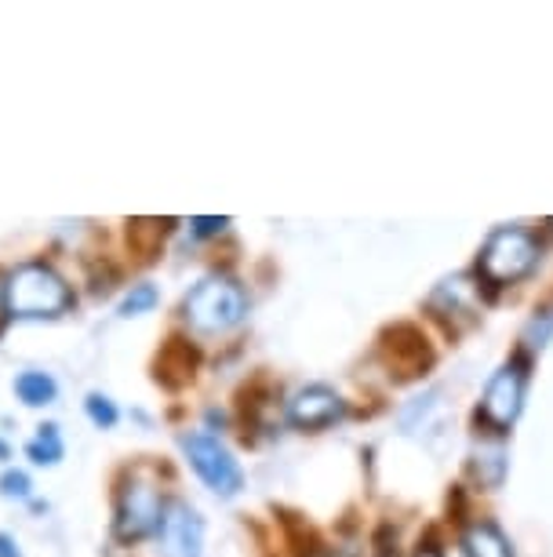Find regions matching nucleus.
<instances>
[{
    "mask_svg": "<svg viewBox=\"0 0 553 557\" xmlns=\"http://www.w3.org/2000/svg\"><path fill=\"white\" fill-rule=\"evenodd\" d=\"M244 313H248V299L241 285H237L234 277H223V273H212V277L197 281L193 292L183 302L186 324L204 335L237 329V324L244 321Z\"/></svg>",
    "mask_w": 553,
    "mask_h": 557,
    "instance_id": "f257e3e1",
    "label": "nucleus"
},
{
    "mask_svg": "<svg viewBox=\"0 0 553 557\" xmlns=\"http://www.w3.org/2000/svg\"><path fill=\"white\" fill-rule=\"evenodd\" d=\"M4 302L15 318H59L70 307V288L45 262H26L4 281Z\"/></svg>",
    "mask_w": 553,
    "mask_h": 557,
    "instance_id": "f03ea898",
    "label": "nucleus"
},
{
    "mask_svg": "<svg viewBox=\"0 0 553 557\" xmlns=\"http://www.w3.org/2000/svg\"><path fill=\"white\" fill-rule=\"evenodd\" d=\"M539 262V245L528 230L520 226H503L485 240L481 259H477V273H481L485 285L506 288L517 285L520 277H528Z\"/></svg>",
    "mask_w": 553,
    "mask_h": 557,
    "instance_id": "7ed1b4c3",
    "label": "nucleus"
},
{
    "mask_svg": "<svg viewBox=\"0 0 553 557\" xmlns=\"http://www.w3.org/2000/svg\"><path fill=\"white\" fill-rule=\"evenodd\" d=\"M183 451H186V459H190V467L197 470V478H201L215 496H237V492H241V485H244L241 462L234 459V451H229L218 437L186 434Z\"/></svg>",
    "mask_w": 553,
    "mask_h": 557,
    "instance_id": "20e7f679",
    "label": "nucleus"
},
{
    "mask_svg": "<svg viewBox=\"0 0 553 557\" xmlns=\"http://www.w3.org/2000/svg\"><path fill=\"white\" fill-rule=\"evenodd\" d=\"M161 518H164V499H161V492H156V485L146 478H131L121 492L113 532H117V540L124 543H139L146 535L156 532Z\"/></svg>",
    "mask_w": 553,
    "mask_h": 557,
    "instance_id": "39448f33",
    "label": "nucleus"
},
{
    "mask_svg": "<svg viewBox=\"0 0 553 557\" xmlns=\"http://www.w3.org/2000/svg\"><path fill=\"white\" fill-rule=\"evenodd\" d=\"M525 386H528V364H525V357H514V361H506L492 380H488V391L481 397L485 423L495 430L514 426V419L520 416V408H525Z\"/></svg>",
    "mask_w": 553,
    "mask_h": 557,
    "instance_id": "423d86ee",
    "label": "nucleus"
},
{
    "mask_svg": "<svg viewBox=\"0 0 553 557\" xmlns=\"http://www.w3.org/2000/svg\"><path fill=\"white\" fill-rule=\"evenodd\" d=\"M156 543H161L164 557H201L204 546L201 513L183 499L164 503V518L156 524Z\"/></svg>",
    "mask_w": 553,
    "mask_h": 557,
    "instance_id": "0eeeda50",
    "label": "nucleus"
},
{
    "mask_svg": "<svg viewBox=\"0 0 553 557\" xmlns=\"http://www.w3.org/2000/svg\"><path fill=\"white\" fill-rule=\"evenodd\" d=\"M347 416V401L328 386H306L288 401V423L299 430H325Z\"/></svg>",
    "mask_w": 553,
    "mask_h": 557,
    "instance_id": "6e6552de",
    "label": "nucleus"
},
{
    "mask_svg": "<svg viewBox=\"0 0 553 557\" xmlns=\"http://www.w3.org/2000/svg\"><path fill=\"white\" fill-rule=\"evenodd\" d=\"M382 350L390 357L393 368H401V375H419L423 368H430L433 361L430 343H426V335L415 329V324H398V329L386 332Z\"/></svg>",
    "mask_w": 553,
    "mask_h": 557,
    "instance_id": "1a4fd4ad",
    "label": "nucleus"
},
{
    "mask_svg": "<svg viewBox=\"0 0 553 557\" xmlns=\"http://www.w3.org/2000/svg\"><path fill=\"white\" fill-rule=\"evenodd\" d=\"M197 364H201V354H197L190 343L168 339V346H164L161 357H156V380L164 386H172V391H179L183 383L193 380Z\"/></svg>",
    "mask_w": 553,
    "mask_h": 557,
    "instance_id": "9d476101",
    "label": "nucleus"
},
{
    "mask_svg": "<svg viewBox=\"0 0 553 557\" xmlns=\"http://www.w3.org/2000/svg\"><path fill=\"white\" fill-rule=\"evenodd\" d=\"M430 307H433L437 313H441V318H444L448 324H452V321H458V318H466V321H474V318H477L474 288H469L463 277H455V281H444V285L433 292Z\"/></svg>",
    "mask_w": 553,
    "mask_h": 557,
    "instance_id": "9b49d317",
    "label": "nucleus"
},
{
    "mask_svg": "<svg viewBox=\"0 0 553 557\" xmlns=\"http://www.w3.org/2000/svg\"><path fill=\"white\" fill-rule=\"evenodd\" d=\"M463 557H514V546L492 521H477L463 532Z\"/></svg>",
    "mask_w": 553,
    "mask_h": 557,
    "instance_id": "f8f14e48",
    "label": "nucleus"
},
{
    "mask_svg": "<svg viewBox=\"0 0 553 557\" xmlns=\"http://www.w3.org/2000/svg\"><path fill=\"white\" fill-rule=\"evenodd\" d=\"M474 474L485 488H499L506 478V448L499 441H488L474 451Z\"/></svg>",
    "mask_w": 553,
    "mask_h": 557,
    "instance_id": "ddd939ff",
    "label": "nucleus"
},
{
    "mask_svg": "<svg viewBox=\"0 0 553 557\" xmlns=\"http://www.w3.org/2000/svg\"><path fill=\"white\" fill-rule=\"evenodd\" d=\"M15 394H18V401H23V405L40 408V405L55 401L59 386H55V380H51L48 372H23L15 380Z\"/></svg>",
    "mask_w": 553,
    "mask_h": 557,
    "instance_id": "4468645a",
    "label": "nucleus"
},
{
    "mask_svg": "<svg viewBox=\"0 0 553 557\" xmlns=\"http://www.w3.org/2000/svg\"><path fill=\"white\" fill-rule=\"evenodd\" d=\"M62 451H66V445H62V434L55 423H45L37 430V437L26 445V456L40 462V467H55V462L62 459Z\"/></svg>",
    "mask_w": 553,
    "mask_h": 557,
    "instance_id": "2eb2a0df",
    "label": "nucleus"
},
{
    "mask_svg": "<svg viewBox=\"0 0 553 557\" xmlns=\"http://www.w3.org/2000/svg\"><path fill=\"white\" fill-rule=\"evenodd\" d=\"M164 226L168 223H156V219H135L128 223V240L135 251H142V256H150L156 248V240H164Z\"/></svg>",
    "mask_w": 553,
    "mask_h": 557,
    "instance_id": "dca6fc26",
    "label": "nucleus"
},
{
    "mask_svg": "<svg viewBox=\"0 0 553 557\" xmlns=\"http://www.w3.org/2000/svg\"><path fill=\"white\" fill-rule=\"evenodd\" d=\"M156 299H161V292H156L150 281H142V285H131L128 296L121 299V318H139V313H150L156 307Z\"/></svg>",
    "mask_w": 553,
    "mask_h": 557,
    "instance_id": "f3484780",
    "label": "nucleus"
},
{
    "mask_svg": "<svg viewBox=\"0 0 553 557\" xmlns=\"http://www.w3.org/2000/svg\"><path fill=\"white\" fill-rule=\"evenodd\" d=\"M85 408H88V419H91V423L102 426V430H110L113 423H117V405H113L110 397L91 394L88 401H85Z\"/></svg>",
    "mask_w": 553,
    "mask_h": 557,
    "instance_id": "a211bd4d",
    "label": "nucleus"
},
{
    "mask_svg": "<svg viewBox=\"0 0 553 557\" xmlns=\"http://www.w3.org/2000/svg\"><path fill=\"white\" fill-rule=\"evenodd\" d=\"M0 492H4L8 499H26L29 496V478L23 474V470H8L4 478H0Z\"/></svg>",
    "mask_w": 553,
    "mask_h": 557,
    "instance_id": "6ab92c4d",
    "label": "nucleus"
},
{
    "mask_svg": "<svg viewBox=\"0 0 553 557\" xmlns=\"http://www.w3.org/2000/svg\"><path fill=\"white\" fill-rule=\"evenodd\" d=\"M550 332H553V310L542 313V324H539V321H531V329H528L531 346H542V343H546V339H550Z\"/></svg>",
    "mask_w": 553,
    "mask_h": 557,
    "instance_id": "aec40b11",
    "label": "nucleus"
},
{
    "mask_svg": "<svg viewBox=\"0 0 553 557\" xmlns=\"http://www.w3.org/2000/svg\"><path fill=\"white\" fill-rule=\"evenodd\" d=\"M223 226H229V219H193V234L197 237H215Z\"/></svg>",
    "mask_w": 553,
    "mask_h": 557,
    "instance_id": "412c9836",
    "label": "nucleus"
},
{
    "mask_svg": "<svg viewBox=\"0 0 553 557\" xmlns=\"http://www.w3.org/2000/svg\"><path fill=\"white\" fill-rule=\"evenodd\" d=\"M0 557H23V554H18V543L12 540V535H4V532H0Z\"/></svg>",
    "mask_w": 553,
    "mask_h": 557,
    "instance_id": "4be33fe9",
    "label": "nucleus"
},
{
    "mask_svg": "<svg viewBox=\"0 0 553 557\" xmlns=\"http://www.w3.org/2000/svg\"><path fill=\"white\" fill-rule=\"evenodd\" d=\"M415 557H444V554H441V550H437V546H433V543H423V546H419V550H415Z\"/></svg>",
    "mask_w": 553,
    "mask_h": 557,
    "instance_id": "5701e85b",
    "label": "nucleus"
},
{
    "mask_svg": "<svg viewBox=\"0 0 553 557\" xmlns=\"http://www.w3.org/2000/svg\"><path fill=\"white\" fill-rule=\"evenodd\" d=\"M4 310H8V302H4V285H0V324H4Z\"/></svg>",
    "mask_w": 553,
    "mask_h": 557,
    "instance_id": "b1692460",
    "label": "nucleus"
},
{
    "mask_svg": "<svg viewBox=\"0 0 553 557\" xmlns=\"http://www.w3.org/2000/svg\"><path fill=\"white\" fill-rule=\"evenodd\" d=\"M4 456H8V448H4V445H0V459H4Z\"/></svg>",
    "mask_w": 553,
    "mask_h": 557,
    "instance_id": "393cba45",
    "label": "nucleus"
}]
</instances>
